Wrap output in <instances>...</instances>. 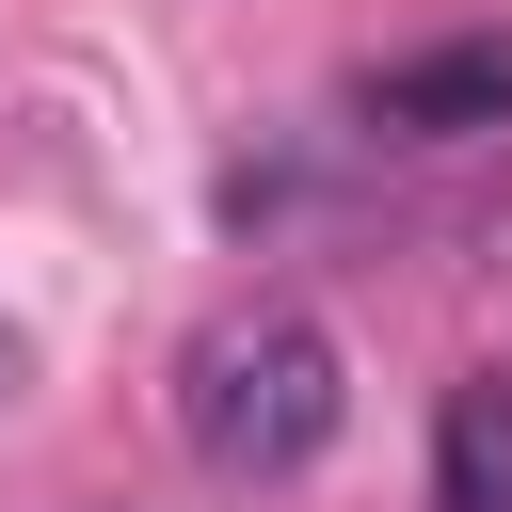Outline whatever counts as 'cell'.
<instances>
[{
    "label": "cell",
    "mask_w": 512,
    "mask_h": 512,
    "mask_svg": "<svg viewBox=\"0 0 512 512\" xmlns=\"http://www.w3.org/2000/svg\"><path fill=\"white\" fill-rule=\"evenodd\" d=\"M336 432H352V352H336L304 304H224V320H192V352H176V448H192L208 480H304Z\"/></svg>",
    "instance_id": "cell-1"
},
{
    "label": "cell",
    "mask_w": 512,
    "mask_h": 512,
    "mask_svg": "<svg viewBox=\"0 0 512 512\" xmlns=\"http://www.w3.org/2000/svg\"><path fill=\"white\" fill-rule=\"evenodd\" d=\"M368 128H384V144H480V128H512V32L400 48V64L368 80Z\"/></svg>",
    "instance_id": "cell-2"
},
{
    "label": "cell",
    "mask_w": 512,
    "mask_h": 512,
    "mask_svg": "<svg viewBox=\"0 0 512 512\" xmlns=\"http://www.w3.org/2000/svg\"><path fill=\"white\" fill-rule=\"evenodd\" d=\"M432 512H512V368H464L432 416Z\"/></svg>",
    "instance_id": "cell-3"
},
{
    "label": "cell",
    "mask_w": 512,
    "mask_h": 512,
    "mask_svg": "<svg viewBox=\"0 0 512 512\" xmlns=\"http://www.w3.org/2000/svg\"><path fill=\"white\" fill-rule=\"evenodd\" d=\"M16 400H32V352H16V336H0V416H16Z\"/></svg>",
    "instance_id": "cell-4"
}]
</instances>
